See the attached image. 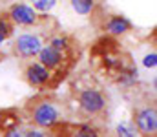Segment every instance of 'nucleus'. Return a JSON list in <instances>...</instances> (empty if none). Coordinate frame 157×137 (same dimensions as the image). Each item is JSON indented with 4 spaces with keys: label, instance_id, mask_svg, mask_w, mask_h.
Segmentation results:
<instances>
[{
    "label": "nucleus",
    "instance_id": "nucleus-4",
    "mask_svg": "<svg viewBox=\"0 0 157 137\" xmlns=\"http://www.w3.org/2000/svg\"><path fill=\"white\" fill-rule=\"evenodd\" d=\"M20 112L26 124L48 134L53 126H57L64 119H70L66 101L59 97L53 90L37 91L20 106Z\"/></svg>",
    "mask_w": 157,
    "mask_h": 137
},
{
    "label": "nucleus",
    "instance_id": "nucleus-6",
    "mask_svg": "<svg viewBox=\"0 0 157 137\" xmlns=\"http://www.w3.org/2000/svg\"><path fill=\"white\" fill-rule=\"evenodd\" d=\"M88 18L91 22V26L95 28V31H99L101 35H110V37H115V39H122V37L130 35L132 31H135V26L128 17L104 7V4L95 7L88 15Z\"/></svg>",
    "mask_w": 157,
    "mask_h": 137
},
{
    "label": "nucleus",
    "instance_id": "nucleus-2",
    "mask_svg": "<svg viewBox=\"0 0 157 137\" xmlns=\"http://www.w3.org/2000/svg\"><path fill=\"white\" fill-rule=\"evenodd\" d=\"M90 68L101 79L117 88L128 90L137 84V66L132 53L122 46V42L110 37L101 35L88 51Z\"/></svg>",
    "mask_w": 157,
    "mask_h": 137
},
{
    "label": "nucleus",
    "instance_id": "nucleus-5",
    "mask_svg": "<svg viewBox=\"0 0 157 137\" xmlns=\"http://www.w3.org/2000/svg\"><path fill=\"white\" fill-rule=\"evenodd\" d=\"M132 124L135 132L143 137L157 135V101L155 93L148 90H139L137 84L132 88Z\"/></svg>",
    "mask_w": 157,
    "mask_h": 137
},
{
    "label": "nucleus",
    "instance_id": "nucleus-13",
    "mask_svg": "<svg viewBox=\"0 0 157 137\" xmlns=\"http://www.w3.org/2000/svg\"><path fill=\"white\" fill-rule=\"evenodd\" d=\"M6 57H7V55H6V53L0 49V62H4V60H6Z\"/></svg>",
    "mask_w": 157,
    "mask_h": 137
},
{
    "label": "nucleus",
    "instance_id": "nucleus-8",
    "mask_svg": "<svg viewBox=\"0 0 157 137\" xmlns=\"http://www.w3.org/2000/svg\"><path fill=\"white\" fill-rule=\"evenodd\" d=\"M7 17L11 18V22L17 28L22 29H33V28H46V26H59V22L48 15V13H40L33 6L26 4V2H13L11 6L6 7Z\"/></svg>",
    "mask_w": 157,
    "mask_h": 137
},
{
    "label": "nucleus",
    "instance_id": "nucleus-11",
    "mask_svg": "<svg viewBox=\"0 0 157 137\" xmlns=\"http://www.w3.org/2000/svg\"><path fill=\"white\" fill-rule=\"evenodd\" d=\"M104 2H106V0H70L73 11L78 13V15H82V17H88L95 7L102 6Z\"/></svg>",
    "mask_w": 157,
    "mask_h": 137
},
{
    "label": "nucleus",
    "instance_id": "nucleus-9",
    "mask_svg": "<svg viewBox=\"0 0 157 137\" xmlns=\"http://www.w3.org/2000/svg\"><path fill=\"white\" fill-rule=\"evenodd\" d=\"M20 64V79L33 90H57L60 84L57 82L55 75L37 59H24L18 60Z\"/></svg>",
    "mask_w": 157,
    "mask_h": 137
},
{
    "label": "nucleus",
    "instance_id": "nucleus-1",
    "mask_svg": "<svg viewBox=\"0 0 157 137\" xmlns=\"http://www.w3.org/2000/svg\"><path fill=\"white\" fill-rule=\"evenodd\" d=\"M64 101L68 106L70 119L108 126L112 101L104 84L93 71L75 73L70 81L68 97Z\"/></svg>",
    "mask_w": 157,
    "mask_h": 137
},
{
    "label": "nucleus",
    "instance_id": "nucleus-10",
    "mask_svg": "<svg viewBox=\"0 0 157 137\" xmlns=\"http://www.w3.org/2000/svg\"><path fill=\"white\" fill-rule=\"evenodd\" d=\"M24 117L20 108H4L0 110V134L6 137L20 135V128L24 126Z\"/></svg>",
    "mask_w": 157,
    "mask_h": 137
},
{
    "label": "nucleus",
    "instance_id": "nucleus-7",
    "mask_svg": "<svg viewBox=\"0 0 157 137\" xmlns=\"http://www.w3.org/2000/svg\"><path fill=\"white\" fill-rule=\"evenodd\" d=\"M60 26H46V28H33V29H24V33L17 35L11 40V57L24 60V59H35L40 51L42 44L46 42L48 35L55 31Z\"/></svg>",
    "mask_w": 157,
    "mask_h": 137
},
{
    "label": "nucleus",
    "instance_id": "nucleus-3",
    "mask_svg": "<svg viewBox=\"0 0 157 137\" xmlns=\"http://www.w3.org/2000/svg\"><path fill=\"white\" fill-rule=\"evenodd\" d=\"M80 57H82V42L77 39V35L57 28L48 35L46 42L42 44L35 59L40 60L55 75L59 84H62L77 68Z\"/></svg>",
    "mask_w": 157,
    "mask_h": 137
},
{
    "label": "nucleus",
    "instance_id": "nucleus-12",
    "mask_svg": "<svg viewBox=\"0 0 157 137\" xmlns=\"http://www.w3.org/2000/svg\"><path fill=\"white\" fill-rule=\"evenodd\" d=\"M15 29H17V26H15V24L11 22V18L7 17L6 9H4V11H0V44H2L4 40L13 39Z\"/></svg>",
    "mask_w": 157,
    "mask_h": 137
}]
</instances>
